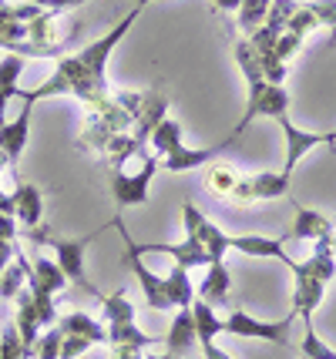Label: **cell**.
<instances>
[{"instance_id": "obj_1", "label": "cell", "mask_w": 336, "mask_h": 359, "mask_svg": "<svg viewBox=\"0 0 336 359\" xmlns=\"http://www.w3.org/2000/svg\"><path fill=\"white\" fill-rule=\"evenodd\" d=\"M142 161L145 165L135 175H125L121 168L108 172V188H112V198L118 205V212L148 202V188H152V178L161 172V158L148 151V155H142Z\"/></svg>"}, {"instance_id": "obj_2", "label": "cell", "mask_w": 336, "mask_h": 359, "mask_svg": "<svg viewBox=\"0 0 336 359\" xmlns=\"http://www.w3.org/2000/svg\"><path fill=\"white\" fill-rule=\"evenodd\" d=\"M138 14H142V7L135 4V11H131V14L121 17V20H118V24H114V27L105 34V37H98V41H91V44H84L78 54H74V57H78V61L84 64V67H88V71L95 74V78L108 81V61H112L114 47H118L121 41H125V37H128V31L135 27Z\"/></svg>"}, {"instance_id": "obj_3", "label": "cell", "mask_w": 336, "mask_h": 359, "mask_svg": "<svg viewBox=\"0 0 336 359\" xmlns=\"http://www.w3.org/2000/svg\"><path fill=\"white\" fill-rule=\"evenodd\" d=\"M293 319H296V313L283 316V319H276V323H262V319H256V316H249V313H232L229 319H222V332L242 336V339H266V343L293 349V343H289V326H293Z\"/></svg>"}, {"instance_id": "obj_4", "label": "cell", "mask_w": 336, "mask_h": 359, "mask_svg": "<svg viewBox=\"0 0 336 359\" xmlns=\"http://www.w3.org/2000/svg\"><path fill=\"white\" fill-rule=\"evenodd\" d=\"M101 232H108V225H105V229H95V232L84 235V238H54V235H48V242H44V245L54 249V259H58V266L65 269L67 279L78 282V285H84L91 296H98V289L88 282V276H84V252H88V245H91Z\"/></svg>"}, {"instance_id": "obj_5", "label": "cell", "mask_w": 336, "mask_h": 359, "mask_svg": "<svg viewBox=\"0 0 336 359\" xmlns=\"http://www.w3.org/2000/svg\"><path fill=\"white\" fill-rule=\"evenodd\" d=\"M279 128H283V138H286V158H283V168H279V172L289 175V178H293V172H296V165H300L313 148L330 144V135H326V131H303V128L293 125L289 114L279 118Z\"/></svg>"}, {"instance_id": "obj_6", "label": "cell", "mask_w": 336, "mask_h": 359, "mask_svg": "<svg viewBox=\"0 0 336 359\" xmlns=\"http://www.w3.org/2000/svg\"><path fill=\"white\" fill-rule=\"evenodd\" d=\"M286 235H229V252H239V255H249V259H276L286 269L296 266V259L286 252Z\"/></svg>"}, {"instance_id": "obj_7", "label": "cell", "mask_w": 336, "mask_h": 359, "mask_svg": "<svg viewBox=\"0 0 336 359\" xmlns=\"http://www.w3.org/2000/svg\"><path fill=\"white\" fill-rule=\"evenodd\" d=\"M289 91L283 88V84H266V91L259 94L253 104H246V111H242L239 125L232 128V135H242L246 128L253 125L256 118H269V121H279L283 114H289Z\"/></svg>"}, {"instance_id": "obj_8", "label": "cell", "mask_w": 336, "mask_h": 359, "mask_svg": "<svg viewBox=\"0 0 336 359\" xmlns=\"http://www.w3.org/2000/svg\"><path fill=\"white\" fill-rule=\"evenodd\" d=\"M232 57H236V64H239V71H242V81H246V104H253L259 94L266 91V74H262V61H259V54H256V47L249 44V37L246 34H236L232 37Z\"/></svg>"}, {"instance_id": "obj_9", "label": "cell", "mask_w": 336, "mask_h": 359, "mask_svg": "<svg viewBox=\"0 0 336 359\" xmlns=\"http://www.w3.org/2000/svg\"><path fill=\"white\" fill-rule=\"evenodd\" d=\"M236 138H239V135H232V131H229V135H225V141H219V144H208V148H189V144H182L178 151H172L168 158H161V172L178 175V172L202 168L206 161H215L225 148H232V144H236Z\"/></svg>"}, {"instance_id": "obj_10", "label": "cell", "mask_w": 336, "mask_h": 359, "mask_svg": "<svg viewBox=\"0 0 336 359\" xmlns=\"http://www.w3.org/2000/svg\"><path fill=\"white\" fill-rule=\"evenodd\" d=\"M125 262H128V269L135 272V279H138V285H142L145 302H148L152 309H159V313H168L172 302H168V292H165V276L152 272V269L142 262V255L131 252V249H125Z\"/></svg>"}, {"instance_id": "obj_11", "label": "cell", "mask_w": 336, "mask_h": 359, "mask_svg": "<svg viewBox=\"0 0 336 359\" xmlns=\"http://www.w3.org/2000/svg\"><path fill=\"white\" fill-rule=\"evenodd\" d=\"M168 118V94L161 91V84H152L148 91H145V101H142V111H138V118H135V141L138 144H148V135L155 131Z\"/></svg>"}, {"instance_id": "obj_12", "label": "cell", "mask_w": 336, "mask_h": 359, "mask_svg": "<svg viewBox=\"0 0 336 359\" xmlns=\"http://www.w3.org/2000/svg\"><path fill=\"white\" fill-rule=\"evenodd\" d=\"M195 346H199V329H195L192 306L175 309V319H172V326L165 332V353H172L178 359V356H189Z\"/></svg>"}, {"instance_id": "obj_13", "label": "cell", "mask_w": 336, "mask_h": 359, "mask_svg": "<svg viewBox=\"0 0 336 359\" xmlns=\"http://www.w3.org/2000/svg\"><path fill=\"white\" fill-rule=\"evenodd\" d=\"M31 114H34V108H31V104H24L14 121H4V125H0V151L7 155L11 168L20 161L24 148H27V135H31Z\"/></svg>"}, {"instance_id": "obj_14", "label": "cell", "mask_w": 336, "mask_h": 359, "mask_svg": "<svg viewBox=\"0 0 336 359\" xmlns=\"http://www.w3.org/2000/svg\"><path fill=\"white\" fill-rule=\"evenodd\" d=\"M11 198H14V219H17V225H24V232H27V229H37V225L44 222V195H41L37 185L17 182L14 191H11Z\"/></svg>"}, {"instance_id": "obj_15", "label": "cell", "mask_w": 336, "mask_h": 359, "mask_svg": "<svg viewBox=\"0 0 336 359\" xmlns=\"http://www.w3.org/2000/svg\"><path fill=\"white\" fill-rule=\"evenodd\" d=\"M229 289H232V276H229V269H225V259H215V262L206 266V279L199 282L195 299H202L208 306L222 309L225 302H229Z\"/></svg>"}, {"instance_id": "obj_16", "label": "cell", "mask_w": 336, "mask_h": 359, "mask_svg": "<svg viewBox=\"0 0 336 359\" xmlns=\"http://www.w3.org/2000/svg\"><path fill=\"white\" fill-rule=\"evenodd\" d=\"M323 296H326V282L313 279L306 272H296L293 276V309L289 313H296L300 319L303 316H316V309L323 306Z\"/></svg>"}, {"instance_id": "obj_17", "label": "cell", "mask_w": 336, "mask_h": 359, "mask_svg": "<svg viewBox=\"0 0 336 359\" xmlns=\"http://www.w3.org/2000/svg\"><path fill=\"white\" fill-rule=\"evenodd\" d=\"M333 235V222L326 219L316 208H306V205H296V222L289 229L286 238H296V242H316V238H330Z\"/></svg>"}, {"instance_id": "obj_18", "label": "cell", "mask_w": 336, "mask_h": 359, "mask_svg": "<svg viewBox=\"0 0 336 359\" xmlns=\"http://www.w3.org/2000/svg\"><path fill=\"white\" fill-rule=\"evenodd\" d=\"M293 178L283 172H259L249 175V191L253 202H269V198H293Z\"/></svg>"}, {"instance_id": "obj_19", "label": "cell", "mask_w": 336, "mask_h": 359, "mask_svg": "<svg viewBox=\"0 0 336 359\" xmlns=\"http://www.w3.org/2000/svg\"><path fill=\"white\" fill-rule=\"evenodd\" d=\"M24 57L20 54H7V57H0V125L7 121V101L20 94V74H24Z\"/></svg>"}, {"instance_id": "obj_20", "label": "cell", "mask_w": 336, "mask_h": 359, "mask_svg": "<svg viewBox=\"0 0 336 359\" xmlns=\"http://www.w3.org/2000/svg\"><path fill=\"white\" fill-rule=\"evenodd\" d=\"M58 326L65 329V332H74V336H84V339H91V343H108V326L95 319V316L88 313H67V316H58Z\"/></svg>"}, {"instance_id": "obj_21", "label": "cell", "mask_w": 336, "mask_h": 359, "mask_svg": "<svg viewBox=\"0 0 336 359\" xmlns=\"http://www.w3.org/2000/svg\"><path fill=\"white\" fill-rule=\"evenodd\" d=\"M27 279L44 285L48 292H61V289H67V282H71L65 276V269L58 266V259H48V255H34L31 269H27Z\"/></svg>"}, {"instance_id": "obj_22", "label": "cell", "mask_w": 336, "mask_h": 359, "mask_svg": "<svg viewBox=\"0 0 336 359\" xmlns=\"http://www.w3.org/2000/svg\"><path fill=\"white\" fill-rule=\"evenodd\" d=\"M165 292H168L172 309H185V306H192L195 302V285H192V279H189V269H182V266L172 262L168 276H165Z\"/></svg>"}, {"instance_id": "obj_23", "label": "cell", "mask_w": 336, "mask_h": 359, "mask_svg": "<svg viewBox=\"0 0 336 359\" xmlns=\"http://www.w3.org/2000/svg\"><path fill=\"white\" fill-rule=\"evenodd\" d=\"M148 144H152V155L168 158L172 151H178V148L185 144V131H182V125H178V121L165 118V121H161V125L148 135Z\"/></svg>"}, {"instance_id": "obj_24", "label": "cell", "mask_w": 336, "mask_h": 359, "mask_svg": "<svg viewBox=\"0 0 336 359\" xmlns=\"http://www.w3.org/2000/svg\"><path fill=\"white\" fill-rule=\"evenodd\" d=\"M242 175L232 168V165H212L206 168V178H202V185H206L208 195H215V198H232V191L239 185Z\"/></svg>"}, {"instance_id": "obj_25", "label": "cell", "mask_w": 336, "mask_h": 359, "mask_svg": "<svg viewBox=\"0 0 336 359\" xmlns=\"http://www.w3.org/2000/svg\"><path fill=\"white\" fill-rule=\"evenodd\" d=\"M300 323H303V339L293 346V349H296L300 356H309V359H336V349H330V346H326V339L316 332L313 316H303Z\"/></svg>"}, {"instance_id": "obj_26", "label": "cell", "mask_w": 336, "mask_h": 359, "mask_svg": "<svg viewBox=\"0 0 336 359\" xmlns=\"http://www.w3.org/2000/svg\"><path fill=\"white\" fill-rule=\"evenodd\" d=\"M155 343H161V336L142 332L135 319H131V323H112V326H108V346H142V349H148V346H155Z\"/></svg>"}, {"instance_id": "obj_27", "label": "cell", "mask_w": 336, "mask_h": 359, "mask_svg": "<svg viewBox=\"0 0 336 359\" xmlns=\"http://www.w3.org/2000/svg\"><path fill=\"white\" fill-rule=\"evenodd\" d=\"M135 319V302L128 299L125 289H118L112 296H101V323L112 326V323H131Z\"/></svg>"}, {"instance_id": "obj_28", "label": "cell", "mask_w": 336, "mask_h": 359, "mask_svg": "<svg viewBox=\"0 0 336 359\" xmlns=\"http://www.w3.org/2000/svg\"><path fill=\"white\" fill-rule=\"evenodd\" d=\"M269 4H272V0H242V4H239V11H236V14H239V27H242V34H246V37H249V34H253L259 24L266 20V14H269Z\"/></svg>"}, {"instance_id": "obj_29", "label": "cell", "mask_w": 336, "mask_h": 359, "mask_svg": "<svg viewBox=\"0 0 336 359\" xmlns=\"http://www.w3.org/2000/svg\"><path fill=\"white\" fill-rule=\"evenodd\" d=\"M199 242L206 245V252L212 255V262H215V259H225V252H229V235H225L212 219L202 225V232H199Z\"/></svg>"}, {"instance_id": "obj_30", "label": "cell", "mask_w": 336, "mask_h": 359, "mask_svg": "<svg viewBox=\"0 0 336 359\" xmlns=\"http://www.w3.org/2000/svg\"><path fill=\"white\" fill-rule=\"evenodd\" d=\"M61 339H65L61 326L41 329V336H37V343H34V359H58L61 356Z\"/></svg>"}, {"instance_id": "obj_31", "label": "cell", "mask_w": 336, "mask_h": 359, "mask_svg": "<svg viewBox=\"0 0 336 359\" xmlns=\"http://www.w3.org/2000/svg\"><path fill=\"white\" fill-rule=\"evenodd\" d=\"M0 359H24V343H20L17 326L0 329Z\"/></svg>"}, {"instance_id": "obj_32", "label": "cell", "mask_w": 336, "mask_h": 359, "mask_svg": "<svg viewBox=\"0 0 336 359\" xmlns=\"http://www.w3.org/2000/svg\"><path fill=\"white\" fill-rule=\"evenodd\" d=\"M306 7H309L313 17L320 20V27L336 31V0H306Z\"/></svg>"}, {"instance_id": "obj_33", "label": "cell", "mask_w": 336, "mask_h": 359, "mask_svg": "<svg viewBox=\"0 0 336 359\" xmlns=\"http://www.w3.org/2000/svg\"><path fill=\"white\" fill-rule=\"evenodd\" d=\"M61 332H65V329H61ZM91 346H95L91 339L74 336V332H65V339H61V356H58V359H78V356H84Z\"/></svg>"}, {"instance_id": "obj_34", "label": "cell", "mask_w": 336, "mask_h": 359, "mask_svg": "<svg viewBox=\"0 0 336 359\" xmlns=\"http://www.w3.org/2000/svg\"><path fill=\"white\" fill-rule=\"evenodd\" d=\"M182 222H185V235L199 238V232H202V225H206L208 219L199 212V205H195V202H185V205H182Z\"/></svg>"}, {"instance_id": "obj_35", "label": "cell", "mask_w": 336, "mask_h": 359, "mask_svg": "<svg viewBox=\"0 0 336 359\" xmlns=\"http://www.w3.org/2000/svg\"><path fill=\"white\" fill-rule=\"evenodd\" d=\"M112 359H145L142 346H112Z\"/></svg>"}, {"instance_id": "obj_36", "label": "cell", "mask_w": 336, "mask_h": 359, "mask_svg": "<svg viewBox=\"0 0 336 359\" xmlns=\"http://www.w3.org/2000/svg\"><path fill=\"white\" fill-rule=\"evenodd\" d=\"M199 349H202V356H206V359H232L225 349H219V346H215V339H199Z\"/></svg>"}, {"instance_id": "obj_37", "label": "cell", "mask_w": 336, "mask_h": 359, "mask_svg": "<svg viewBox=\"0 0 336 359\" xmlns=\"http://www.w3.org/2000/svg\"><path fill=\"white\" fill-rule=\"evenodd\" d=\"M0 238H4V242H17V219L14 215H0Z\"/></svg>"}, {"instance_id": "obj_38", "label": "cell", "mask_w": 336, "mask_h": 359, "mask_svg": "<svg viewBox=\"0 0 336 359\" xmlns=\"http://www.w3.org/2000/svg\"><path fill=\"white\" fill-rule=\"evenodd\" d=\"M11 259H14V242H4V238H0V272L7 269Z\"/></svg>"}, {"instance_id": "obj_39", "label": "cell", "mask_w": 336, "mask_h": 359, "mask_svg": "<svg viewBox=\"0 0 336 359\" xmlns=\"http://www.w3.org/2000/svg\"><path fill=\"white\" fill-rule=\"evenodd\" d=\"M242 0H212V7L219 11V14H232V11H239Z\"/></svg>"}, {"instance_id": "obj_40", "label": "cell", "mask_w": 336, "mask_h": 359, "mask_svg": "<svg viewBox=\"0 0 336 359\" xmlns=\"http://www.w3.org/2000/svg\"><path fill=\"white\" fill-rule=\"evenodd\" d=\"M145 359H175L172 353H145Z\"/></svg>"}, {"instance_id": "obj_41", "label": "cell", "mask_w": 336, "mask_h": 359, "mask_svg": "<svg viewBox=\"0 0 336 359\" xmlns=\"http://www.w3.org/2000/svg\"><path fill=\"white\" fill-rule=\"evenodd\" d=\"M4 168H11V161H7V155L0 151V172H4Z\"/></svg>"}, {"instance_id": "obj_42", "label": "cell", "mask_w": 336, "mask_h": 359, "mask_svg": "<svg viewBox=\"0 0 336 359\" xmlns=\"http://www.w3.org/2000/svg\"><path fill=\"white\" fill-rule=\"evenodd\" d=\"M326 135H330V144H336V131H326Z\"/></svg>"}, {"instance_id": "obj_43", "label": "cell", "mask_w": 336, "mask_h": 359, "mask_svg": "<svg viewBox=\"0 0 336 359\" xmlns=\"http://www.w3.org/2000/svg\"><path fill=\"white\" fill-rule=\"evenodd\" d=\"M135 4H138V7H145V4H152V0H135Z\"/></svg>"}, {"instance_id": "obj_44", "label": "cell", "mask_w": 336, "mask_h": 359, "mask_svg": "<svg viewBox=\"0 0 336 359\" xmlns=\"http://www.w3.org/2000/svg\"><path fill=\"white\" fill-rule=\"evenodd\" d=\"M300 359H309V356H300Z\"/></svg>"}, {"instance_id": "obj_45", "label": "cell", "mask_w": 336, "mask_h": 359, "mask_svg": "<svg viewBox=\"0 0 336 359\" xmlns=\"http://www.w3.org/2000/svg\"><path fill=\"white\" fill-rule=\"evenodd\" d=\"M34 4H41V0H34Z\"/></svg>"}]
</instances>
